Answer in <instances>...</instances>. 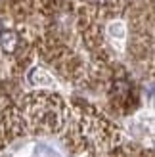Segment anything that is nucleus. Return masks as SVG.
I'll return each instance as SVG.
<instances>
[{
    "label": "nucleus",
    "instance_id": "f03ea898",
    "mask_svg": "<svg viewBox=\"0 0 155 157\" xmlns=\"http://www.w3.org/2000/svg\"><path fill=\"white\" fill-rule=\"evenodd\" d=\"M0 48L6 54H15L19 48V35L15 31H4V33H0Z\"/></svg>",
    "mask_w": 155,
    "mask_h": 157
},
{
    "label": "nucleus",
    "instance_id": "20e7f679",
    "mask_svg": "<svg viewBox=\"0 0 155 157\" xmlns=\"http://www.w3.org/2000/svg\"><path fill=\"white\" fill-rule=\"evenodd\" d=\"M92 2H96V4H105V2H109V0H92Z\"/></svg>",
    "mask_w": 155,
    "mask_h": 157
},
{
    "label": "nucleus",
    "instance_id": "39448f33",
    "mask_svg": "<svg viewBox=\"0 0 155 157\" xmlns=\"http://www.w3.org/2000/svg\"><path fill=\"white\" fill-rule=\"evenodd\" d=\"M0 33H2V23H0Z\"/></svg>",
    "mask_w": 155,
    "mask_h": 157
},
{
    "label": "nucleus",
    "instance_id": "7ed1b4c3",
    "mask_svg": "<svg viewBox=\"0 0 155 157\" xmlns=\"http://www.w3.org/2000/svg\"><path fill=\"white\" fill-rule=\"evenodd\" d=\"M130 96V86L125 81H115L113 84V100L115 101H127V98Z\"/></svg>",
    "mask_w": 155,
    "mask_h": 157
},
{
    "label": "nucleus",
    "instance_id": "f257e3e1",
    "mask_svg": "<svg viewBox=\"0 0 155 157\" xmlns=\"http://www.w3.org/2000/svg\"><path fill=\"white\" fill-rule=\"evenodd\" d=\"M27 113L29 121L33 123V130L38 132H52L61 127L63 117V104L58 96L48 94H36L27 100Z\"/></svg>",
    "mask_w": 155,
    "mask_h": 157
}]
</instances>
